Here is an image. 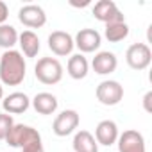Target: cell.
I'll use <instances>...</instances> for the list:
<instances>
[{"instance_id": "22", "label": "cell", "mask_w": 152, "mask_h": 152, "mask_svg": "<svg viewBox=\"0 0 152 152\" xmlns=\"http://www.w3.org/2000/svg\"><path fill=\"white\" fill-rule=\"evenodd\" d=\"M22 152H45V148H43L41 140H36V141H31L25 147H22Z\"/></svg>"}, {"instance_id": "24", "label": "cell", "mask_w": 152, "mask_h": 152, "mask_svg": "<svg viewBox=\"0 0 152 152\" xmlns=\"http://www.w3.org/2000/svg\"><path fill=\"white\" fill-rule=\"evenodd\" d=\"M150 102H152V91H147L145 97H143V109H145L147 113H152V106H150Z\"/></svg>"}, {"instance_id": "19", "label": "cell", "mask_w": 152, "mask_h": 152, "mask_svg": "<svg viewBox=\"0 0 152 152\" xmlns=\"http://www.w3.org/2000/svg\"><path fill=\"white\" fill-rule=\"evenodd\" d=\"M104 36H106V39H107L109 43H120V41H124V39L129 36V25H127L125 22L106 25Z\"/></svg>"}, {"instance_id": "20", "label": "cell", "mask_w": 152, "mask_h": 152, "mask_svg": "<svg viewBox=\"0 0 152 152\" xmlns=\"http://www.w3.org/2000/svg\"><path fill=\"white\" fill-rule=\"evenodd\" d=\"M18 43V32L13 25L2 23L0 25V47L6 50H13V47Z\"/></svg>"}, {"instance_id": "17", "label": "cell", "mask_w": 152, "mask_h": 152, "mask_svg": "<svg viewBox=\"0 0 152 152\" xmlns=\"http://www.w3.org/2000/svg\"><path fill=\"white\" fill-rule=\"evenodd\" d=\"M18 45L22 48V56L25 57H36L41 48L39 38L32 31H23L22 34H18Z\"/></svg>"}, {"instance_id": "14", "label": "cell", "mask_w": 152, "mask_h": 152, "mask_svg": "<svg viewBox=\"0 0 152 152\" xmlns=\"http://www.w3.org/2000/svg\"><path fill=\"white\" fill-rule=\"evenodd\" d=\"M116 66H118V59L109 50H102V52L95 54V57L91 61V68L99 75H109L116 70Z\"/></svg>"}, {"instance_id": "11", "label": "cell", "mask_w": 152, "mask_h": 152, "mask_svg": "<svg viewBox=\"0 0 152 152\" xmlns=\"http://www.w3.org/2000/svg\"><path fill=\"white\" fill-rule=\"evenodd\" d=\"M73 38L72 34L64 32V31H54L50 36H48V48L52 50V54L59 56V57H64V56H70L72 50H73Z\"/></svg>"}, {"instance_id": "15", "label": "cell", "mask_w": 152, "mask_h": 152, "mask_svg": "<svg viewBox=\"0 0 152 152\" xmlns=\"http://www.w3.org/2000/svg\"><path fill=\"white\" fill-rule=\"evenodd\" d=\"M31 106L34 107L36 113L39 115H54L57 111V106H59V100L56 95L48 93V91H41L38 93L32 100H31Z\"/></svg>"}, {"instance_id": "23", "label": "cell", "mask_w": 152, "mask_h": 152, "mask_svg": "<svg viewBox=\"0 0 152 152\" xmlns=\"http://www.w3.org/2000/svg\"><path fill=\"white\" fill-rule=\"evenodd\" d=\"M7 18H9V7H7L6 2H2V0H0V25L6 23Z\"/></svg>"}, {"instance_id": "21", "label": "cell", "mask_w": 152, "mask_h": 152, "mask_svg": "<svg viewBox=\"0 0 152 152\" xmlns=\"http://www.w3.org/2000/svg\"><path fill=\"white\" fill-rule=\"evenodd\" d=\"M13 125H15V120H13L11 115L0 113V141L7 138V134H9V131H11Z\"/></svg>"}, {"instance_id": "9", "label": "cell", "mask_w": 152, "mask_h": 152, "mask_svg": "<svg viewBox=\"0 0 152 152\" xmlns=\"http://www.w3.org/2000/svg\"><path fill=\"white\" fill-rule=\"evenodd\" d=\"M102 36L95 29H81L73 38V45L77 47L83 54H91L100 48Z\"/></svg>"}, {"instance_id": "13", "label": "cell", "mask_w": 152, "mask_h": 152, "mask_svg": "<svg viewBox=\"0 0 152 152\" xmlns=\"http://www.w3.org/2000/svg\"><path fill=\"white\" fill-rule=\"evenodd\" d=\"M118 125L113 122V120H102L99 122L97 129H95V140L99 145H104V147H111L116 143L118 140Z\"/></svg>"}, {"instance_id": "12", "label": "cell", "mask_w": 152, "mask_h": 152, "mask_svg": "<svg viewBox=\"0 0 152 152\" xmlns=\"http://www.w3.org/2000/svg\"><path fill=\"white\" fill-rule=\"evenodd\" d=\"M2 107H4V113H7L11 116L13 115H22L31 107V99L23 91H13L7 97H4Z\"/></svg>"}, {"instance_id": "4", "label": "cell", "mask_w": 152, "mask_h": 152, "mask_svg": "<svg viewBox=\"0 0 152 152\" xmlns=\"http://www.w3.org/2000/svg\"><path fill=\"white\" fill-rule=\"evenodd\" d=\"M125 61L136 72H141V70L148 68V64L152 61L150 47L147 43H132L125 52Z\"/></svg>"}, {"instance_id": "6", "label": "cell", "mask_w": 152, "mask_h": 152, "mask_svg": "<svg viewBox=\"0 0 152 152\" xmlns=\"http://www.w3.org/2000/svg\"><path fill=\"white\" fill-rule=\"evenodd\" d=\"M79 122H81V116H79L77 111L75 109H64L56 116V120L52 124V131H54L56 136L64 138L79 127Z\"/></svg>"}, {"instance_id": "7", "label": "cell", "mask_w": 152, "mask_h": 152, "mask_svg": "<svg viewBox=\"0 0 152 152\" xmlns=\"http://www.w3.org/2000/svg\"><path fill=\"white\" fill-rule=\"evenodd\" d=\"M93 16L99 22L106 23V25L125 22L124 13L118 9V6L113 2V0H99V2L93 6Z\"/></svg>"}, {"instance_id": "3", "label": "cell", "mask_w": 152, "mask_h": 152, "mask_svg": "<svg viewBox=\"0 0 152 152\" xmlns=\"http://www.w3.org/2000/svg\"><path fill=\"white\" fill-rule=\"evenodd\" d=\"M95 95H97V100L102 106H116L124 99V86L118 81L107 79V81H102L97 86Z\"/></svg>"}, {"instance_id": "25", "label": "cell", "mask_w": 152, "mask_h": 152, "mask_svg": "<svg viewBox=\"0 0 152 152\" xmlns=\"http://www.w3.org/2000/svg\"><path fill=\"white\" fill-rule=\"evenodd\" d=\"M4 99V86H2V83H0V100Z\"/></svg>"}, {"instance_id": "2", "label": "cell", "mask_w": 152, "mask_h": 152, "mask_svg": "<svg viewBox=\"0 0 152 152\" xmlns=\"http://www.w3.org/2000/svg\"><path fill=\"white\" fill-rule=\"evenodd\" d=\"M34 75L41 84H57L63 79V64L56 57H41L34 66Z\"/></svg>"}, {"instance_id": "18", "label": "cell", "mask_w": 152, "mask_h": 152, "mask_svg": "<svg viewBox=\"0 0 152 152\" xmlns=\"http://www.w3.org/2000/svg\"><path fill=\"white\" fill-rule=\"evenodd\" d=\"M73 152H99V143L90 131H77L72 141Z\"/></svg>"}, {"instance_id": "1", "label": "cell", "mask_w": 152, "mask_h": 152, "mask_svg": "<svg viewBox=\"0 0 152 152\" xmlns=\"http://www.w3.org/2000/svg\"><path fill=\"white\" fill-rule=\"evenodd\" d=\"M27 73V63L18 50H6L0 56V83L6 86H18Z\"/></svg>"}, {"instance_id": "5", "label": "cell", "mask_w": 152, "mask_h": 152, "mask_svg": "<svg viewBox=\"0 0 152 152\" xmlns=\"http://www.w3.org/2000/svg\"><path fill=\"white\" fill-rule=\"evenodd\" d=\"M36 140H41V134L31 127V125H23V124H15L6 138L7 145L9 147H15V148H22L25 147L27 143L31 141H36Z\"/></svg>"}, {"instance_id": "8", "label": "cell", "mask_w": 152, "mask_h": 152, "mask_svg": "<svg viewBox=\"0 0 152 152\" xmlns=\"http://www.w3.org/2000/svg\"><path fill=\"white\" fill-rule=\"evenodd\" d=\"M18 20H20V23H23L29 29H41L47 23V15H45V11H43L41 6L27 4V6L20 7Z\"/></svg>"}, {"instance_id": "16", "label": "cell", "mask_w": 152, "mask_h": 152, "mask_svg": "<svg viewBox=\"0 0 152 152\" xmlns=\"http://www.w3.org/2000/svg\"><path fill=\"white\" fill-rule=\"evenodd\" d=\"M66 72H68V75H70L72 79L81 81V79L86 77L88 72H90V63H88V59H86L83 54H73V56H70V59H68Z\"/></svg>"}, {"instance_id": "10", "label": "cell", "mask_w": 152, "mask_h": 152, "mask_svg": "<svg viewBox=\"0 0 152 152\" xmlns=\"http://www.w3.org/2000/svg\"><path fill=\"white\" fill-rule=\"evenodd\" d=\"M116 145H118V152H147L143 134L134 129H127L122 134H118Z\"/></svg>"}]
</instances>
